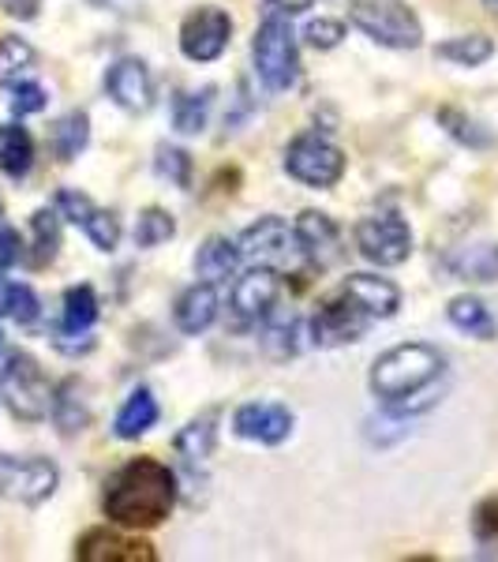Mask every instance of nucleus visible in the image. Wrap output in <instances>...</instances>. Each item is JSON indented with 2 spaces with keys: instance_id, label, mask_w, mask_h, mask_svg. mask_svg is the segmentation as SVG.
Segmentation results:
<instances>
[{
  "instance_id": "nucleus-1",
  "label": "nucleus",
  "mask_w": 498,
  "mask_h": 562,
  "mask_svg": "<svg viewBox=\"0 0 498 562\" xmlns=\"http://www.w3.org/2000/svg\"><path fill=\"white\" fill-rule=\"evenodd\" d=\"M442 375H446V357L434 346H428V341H409V346L386 349L371 364L367 386L391 416H412L439 402L434 383Z\"/></svg>"
},
{
  "instance_id": "nucleus-2",
  "label": "nucleus",
  "mask_w": 498,
  "mask_h": 562,
  "mask_svg": "<svg viewBox=\"0 0 498 562\" xmlns=\"http://www.w3.org/2000/svg\"><path fill=\"white\" fill-rule=\"evenodd\" d=\"M177 506V476L154 458H132L105 480L102 510L121 529H158Z\"/></svg>"
},
{
  "instance_id": "nucleus-3",
  "label": "nucleus",
  "mask_w": 498,
  "mask_h": 562,
  "mask_svg": "<svg viewBox=\"0 0 498 562\" xmlns=\"http://www.w3.org/2000/svg\"><path fill=\"white\" fill-rule=\"evenodd\" d=\"M251 60H256L262 87L274 94H285L301 83V49H296V34L282 12H270L259 23L256 38H251Z\"/></svg>"
},
{
  "instance_id": "nucleus-4",
  "label": "nucleus",
  "mask_w": 498,
  "mask_h": 562,
  "mask_svg": "<svg viewBox=\"0 0 498 562\" xmlns=\"http://www.w3.org/2000/svg\"><path fill=\"white\" fill-rule=\"evenodd\" d=\"M349 20L386 49H420L423 45V23L409 8V0H349Z\"/></svg>"
},
{
  "instance_id": "nucleus-5",
  "label": "nucleus",
  "mask_w": 498,
  "mask_h": 562,
  "mask_svg": "<svg viewBox=\"0 0 498 562\" xmlns=\"http://www.w3.org/2000/svg\"><path fill=\"white\" fill-rule=\"evenodd\" d=\"M0 397L15 420L38 424L53 413V386L38 368V360L26 352H12L0 368Z\"/></svg>"
},
{
  "instance_id": "nucleus-6",
  "label": "nucleus",
  "mask_w": 498,
  "mask_h": 562,
  "mask_svg": "<svg viewBox=\"0 0 498 562\" xmlns=\"http://www.w3.org/2000/svg\"><path fill=\"white\" fill-rule=\"evenodd\" d=\"M285 173L304 188H333L346 177V150L319 132H301L285 147Z\"/></svg>"
},
{
  "instance_id": "nucleus-7",
  "label": "nucleus",
  "mask_w": 498,
  "mask_h": 562,
  "mask_svg": "<svg viewBox=\"0 0 498 562\" xmlns=\"http://www.w3.org/2000/svg\"><path fill=\"white\" fill-rule=\"evenodd\" d=\"M356 251L375 267H401L412 256V229L401 214H371L356 225Z\"/></svg>"
},
{
  "instance_id": "nucleus-8",
  "label": "nucleus",
  "mask_w": 498,
  "mask_h": 562,
  "mask_svg": "<svg viewBox=\"0 0 498 562\" xmlns=\"http://www.w3.org/2000/svg\"><path fill=\"white\" fill-rule=\"evenodd\" d=\"M60 484V473L49 458H12L0 454V495L23 506L45 503Z\"/></svg>"
},
{
  "instance_id": "nucleus-9",
  "label": "nucleus",
  "mask_w": 498,
  "mask_h": 562,
  "mask_svg": "<svg viewBox=\"0 0 498 562\" xmlns=\"http://www.w3.org/2000/svg\"><path fill=\"white\" fill-rule=\"evenodd\" d=\"M233 38V20L225 8L203 4L180 23V53L195 65H211V60L222 57L229 49Z\"/></svg>"
},
{
  "instance_id": "nucleus-10",
  "label": "nucleus",
  "mask_w": 498,
  "mask_h": 562,
  "mask_svg": "<svg viewBox=\"0 0 498 562\" xmlns=\"http://www.w3.org/2000/svg\"><path fill=\"white\" fill-rule=\"evenodd\" d=\"M375 323L371 315L360 307L352 296L341 289V293H333L330 301H322V307L315 312L312 319V341L322 349L330 346H346V341H360L367 334V326Z\"/></svg>"
},
{
  "instance_id": "nucleus-11",
  "label": "nucleus",
  "mask_w": 498,
  "mask_h": 562,
  "mask_svg": "<svg viewBox=\"0 0 498 562\" xmlns=\"http://www.w3.org/2000/svg\"><path fill=\"white\" fill-rule=\"evenodd\" d=\"M237 248H240V259L262 262V267H288L296 251H301V244H296V233L288 229L282 217L267 214V217H259L256 225L244 229Z\"/></svg>"
},
{
  "instance_id": "nucleus-12",
  "label": "nucleus",
  "mask_w": 498,
  "mask_h": 562,
  "mask_svg": "<svg viewBox=\"0 0 498 562\" xmlns=\"http://www.w3.org/2000/svg\"><path fill=\"white\" fill-rule=\"evenodd\" d=\"M278 296H282V274H278V267H262L259 262L233 285V315L240 323L270 319V312L278 307Z\"/></svg>"
},
{
  "instance_id": "nucleus-13",
  "label": "nucleus",
  "mask_w": 498,
  "mask_h": 562,
  "mask_svg": "<svg viewBox=\"0 0 498 562\" xmlns=\"http://www.w3.org/2000/svg\"><path fill=\"white\" fill-rule=\"evenodd\" d=\"M57 211L60 217H68L71 225H79L98 251H113L116 244H121V222L109 211H102V206H94V199L76 192V188H65V192L57 195Z\"/></svg>"
},
{
  "instance_id": "nucleus-14",
  "label": "nucleus",
  "mask_w": 498,
  "mask_h": 562,
  "mask_svg": "<svg viewBox=\"0 0 498 562\" xmlns=\"http://www.w3.org/2000/svg\"><path fill=\"white\" fill-rule=\"evenodd\" d=\"M293 409L278 402H248L233 413V431L248 442H262V447H278L293 435Z\"/></svg>"
},
{
  "instance_id": "nucleus-15",
  "label": "nucleus",
  "mask_w": 498,
  "mask_h": 562,
  "mask_svg": "<svg viewBox=\"0 0 498 562\" xmlns=\"http://www.w3.org/2000/svg\"><path fill=\"white\" fill-rule=\"evenodd\" d=\"M76 559L79 562H154L158 551H154V543L128 537V532L90 529L76 540Z\"/></svg>"
},
{
  "instance_id": "nucleus-16",
  "label": "nucleus",
  "mask_w": 498,
  "mask_h": 562,
  "mask_svg": "<svg viewBox=\"0 0 498 562\" xmlns=\"http://www.w3.org/2000/svg\"><path fill=\"white\" fill-rule=\"evenodd\" d=\"M293 233H296L301 251L312 259V267L326 270V267H333V262L346 256V248H341V229H338V222H333L330 214L304 211L301 217H296Z\"/></svg>"
},
{
  "instance_id": "nucleus-17",
  "label": "nucleus",
  "mask_w": 498,
  "mask_h": 562,
  "mask_svg": "<svg viewBox=\"0 0 498 562\" xmlns=\"http://www.w3.org/2000/svg\"><path fill=\"white\" fill-rule=\"evenodd\" d=\"M105 90L124 113H147L154 102V79L139 57H121L105 71Z\"/></svg>"
},
{
  "instance_id": "nucleus-18",
  "label": "nucleus",
  "mask_w": 498,
  "mask_h": 562,
  "mask_svg": "<svg viewBox=\"0 0 498 562\" xmlns=\"http://www.w3.org/2000/svg\"><path fill=\"white\" fill-rule=\"evenodd\" d=\"M346 293L356 301L371 319H391L401 307V289L394 285L391 278H378V274H349L346 278Z\"/></svg>"
},
{
  "instance_id": "nucleus-19",
  "label": "nucleus",
  "mask_w": 498,
  "mask_h": 562,
  "mask_svg": "<svg viewBox=\"0 0 498 562\" xmlns=\"http://www.w3.org/2000/svg\"><path fill=\"white\" fill-rule=\"evenodd\" d=\"M217 307H222V301H217L214 281H203V285L184 289V293H180V301H177V307H173L177 330L188 334V338L211 330L214 319H217Z\"/></svg>"
},
{
  "instance_id": "nucleus-20",
  "label": "nucleus",
  "mask_w": 498,
  "mask_h": 562,
  "mask_svg": "<svg viewBox=\"0 0 498 562\" xmlns=\"http://www.w3.org/2000/svg\"><path fill=\"white\" fill-rule=\"evenodd\" d=\"M158 416H161L158 397H154L147 386H139V390H132L128 402H124L121 413H116L113 435L124 442H132V439H139V435H147L154 424H158Z\"/></svg>"
},
{
  "instance_id": "nucleus-21",
  "label": "nucleus",
  "mask_w": 498,
  "mask_h": 562,
  "mask_svg": "<svg viewBox=\"0 0 498 562\" xmlns=\"http://www.w3.org/2000/svg\"><path fill=\"white\" fill-rule=\"evenodd\" d=\"M237 262H240V248H237V240H229V237H211L203 244V248L195 251V274L203 278V281H225L237 270Z\"/></svg>"
},
{
  "instance_id": "nucleus-22",
  "label": "nucleus",
  "mask_w": 498,
  "mask_h": 562,
  "mask_svg": "<svg viewBox=\"0 0 498 562\" xmlns=\"http://www.w3.org/2000/svg\"><path fill=\"white\" fill-rule=\"evenodd\" d=\"M87 143H90V116L79 113V109L68 116H60L49 132V147L57 154V161H76L79 154L87 150Z\"/></svg>"
},
{
  "instance_id": "nucleus-23",
  "label": "nucleus",
  "mask_w": 498,
  "mask_h": 562,
  "mask_svg": "<svg viewBox=\"0 0 498 562\" xmlns=\"http://www.w3.org/2000/svg\"><path fill=\"white\" fill-rule=\"evenodd\" d=\"M31 166H34L31 132H26L23 124H8L4 139H0V169H4V177L23 180L26 173H31Z\"/></svg>"
},
{
  "instance_id": "nucleus-24",
  "label": "nucleus",
  "mask_w": 498,
  "mask_h": 562,
  "mask_svg": "<svg viewBox=\"0 0 498 562\" xmlns=\"http://www.w3.org/2000/svg\"><path fill=\"white\" fill-rule=\"evenodd\" d=\"M94 323H98L94 289H90V285H71L65 293V323H60V330H65L68 338H87Z\"/></svg>"
},
{
  "instance_id": "nucleus-25",
  "label": "nucleus",
  "mask_w": 498,
  "mask_h": 562,
  "mask_svg": "<svg viewBox=\"0 0 498 562\" xmlns=\"http://www.w3.org/2000/svg\"><path fill=\"white\" fill-rule=\"evenodd\" d=\"M434 57L450 60V65H457V68H479L495 57V42L487 38V34H461V38L442 42L439 49H434Z\"/></svg>"
},
{
  "instance_id": "nucleus-26",
  "label": "nucleus",
  "mask_w": 498,
  "mask_h": 562,
  "mask_svg": "<svg viewBox=\"0 0 498 562\" xmlns=\"http://www.w3.org/2000/svg\"><path fill=\"white\" fill-rule=\"evenodd\" d=\"M450 323L457 326V330H465L468 338H479V341H491L495 338V319L491 312L484 307V301H476V296H454L446 307Z\"/></svg>"
},
{
  "instance_id": "nucleus-27",
  "label": "nucleus",
  "mask_w": 498,
  "mask_h": 562,
  "mask_svg": "<svg viewBox=\"0 0 498 562\" xmlns=\"http://www.w3.org/2000/svg\"><path fill=\"white\" fill-rule=\"evenodd\" d=\"M214 87H203L199 94H177L173 102V128L180 135H199L206 128V116H211Z\"/></svg>"
},
{
  "instance_id": "nucleus-28",
  "label": "nucleus",
  "mask_w": 498,
  "mask_h": 562,
  "mask_svg": "<svg viewBox=\"0 0 498 562\" xmlns=\"http://www.w3.org/2000/svg\"><path fill=\"white\" fill-rule=\"evenodd\" d=\"M0 315L12 323H34L42 315V304L34 296L31 285H20V281H8L0 278Z\"/></svg>"
},
{
  "instance_id": "nucleus-29",
  "label": "nucleus",
  "mask_w": 498,
  "mask_h": 562,
  "mask_svg": "<svg viewBox=\"0 0 498 562\" xmlns=\"http://www.w3.org/2000/svg\"><path fill=\"white\" fill-rule=\"evenodd\" d=\"M214 439H217V413H203L177 435V450L188 461H206L214 450Z\"/></svg>"
},
{
  "instance_id": "nucleus-30",
  "label": "nucleus",
  "mask_w": 498,
  "mask_h": 562,
  "mask_svg": "<svg viewBox=\"0 0 498 562\" xmlns=\"http://www.w3.org/2000/svg\"><path fill=\"white\" fill-rule=\"evenodd\" d=\"M31 229H34V267H49L60 251V214L57 211H38L31 217Z\"/></svg>"
},
{
  "instance_id": "nucleus-31",
  "label": "nucleus",
  "mask_w": 498,
  "mask_h": 562,
  "mask_svg": "<svg viewBox=\"0 0 498 562\" xmlns=\"http://www.w3.org/2000/svg\"><path fill=\"white\" fill-rule=\"evenodd\" d=\"M177 237V222L169 211L161 206H147L135 222V248H158V244L173 240Z\"/></svg>"
},
{
  "instance_id": "nucleus-32",
  "label": "nucleus",
  "mask_w": 498,
  "mask_h": 562,
  "mask_svg": "<svg viewBox=\"0 0 498 562\" xmlns=\"http://www.w3.org/2000/svg\"><path fill=\"white\" fill-rule=\"evenodd\" d=\"M26 68H34L31 42H23V38H15V34H8V38L0 42V87L20 83V76H26Z\"/></svg>"
},
{
  "instance_id": "nucleus-33",
  "label": "nucleus",
  "mask_w": 498,
  "mask_h": 562,
  "mask_svg": "<svg viewBox=\"0 0 498 562\" xmlns=\"http://www.w3.org/2000/svg\"><path fill=\"white\" fill-rule=\"evenodd\" d=\"M53 416H57V424L65 435H76L87 428L90 416L83 409V402L76 397V379H68L60 390H53Z\"/></svg>"
},
{
  "instance_id": "nucleus-34",
  "label": "nucleus",
  "mask_w": 498,
  "mask_h": 562,
  "mask_svg": "<svg viewBox=\"0 0 498 562\" xmlns=\"http://www.w3.org/2000/svg\"><path fill=\"white\" fill-rule=\"evenodd\" d=\"M154 169H158V177H166L169 184L192 188V154H188V150L161 143V147H158V158H154Z\"/></svg>"
},
{
  "instance_id": "nucleus-35",
  "label": "nucleus",
  "mask_w": 498,
  "mask_h": 562,
  "mask_svg": "<svg viewBox=\"0 0 498 562\" xmlns=\"http://www.w3.org/2000/svg\"><path fill=\"white\" fill-rule=\"evenodd\" d=\"M439 124L454 135L457 143H465V147H487V132L479 128L473 116L461 113V109H439Z\"/></svg>"
},
{
  "instance_id": "nucleus-36",
  "label": "nucleus",
  "mask_w": 498,
  "mask_h": 562,
  "mask_svg": "<svg viewBox=\"0 0 498 562\" xmlns=\"http://www.w3.org/2000/svg\"><path fill=\"white\" fill-rule=\"evenodd\" d=\"M461 278L473 281H491L498 274V248H468L465 256L454 262Z\"/></svg>"
},
{
  "instance_id": "nucleus-37",
  "label": "nucleus",
  "mask_w": 498,
  "mask_h": 562,
  "mask_svg": "<svg viewBox=\"0 0 498 562\" xmlns=\"http://www.w3.org/2000/svg\"><path fill=\"white\" fill-rule=\"evenodd\" d=\"M304 38L312 49H338L341 38H346V23L338 20H312L304 26Z\"/></svg>"
},
{
  "instance_id": "nucleus-38",
  "label": "nucleus",
  "mask_w": 498,
  "mask_h": 562,
  "mask_svg": "<svg viewBox=\"0 0 498 562\" xmlns=\"http://www.w3.org/2000/svg\"><path fill=\"white\" fill-rule=\"evenodd\" d=\"M45 109V90L31 79H20L12 83V113L15 116H31V113H42Z\"/></svg>"
},
{
  "instance_id": "nucleus-39",
  "label": "nucleus",
  "mask_w": 498,
  "mask_h": 562,
  "mask_svg": "<svg viewBox=\"0 0 498 562\" xmlns=\"http://www.w3.org/2000/svg\"><path fill=\"white\" fill-rule=\"evenodd\" d=\"M296 319H288V323H274V326H267V334H262V346H267L274 357H293L296 352Z\"/></svg>"
},
{
  "instance_id": "nucleus-40",
  "label": "nucleus",
  "mask_w": 498,
  "mask_h": 562,
  "mask_svg": "<svg viewBox=\"0 0 498 562\" xmlns=\"http://www.w3.org/2000/svg\"><path fill=\"white\" fill-rule=\"evenodd\" d=\"M473 532L479 540H495L498 537V495L484 498L473 514Z\"/></svg>"
},
{
  "instance_id": "nucleus-41",
  "label": "nucleus",
  "mask_w": 498,
  "mask_h": 562,
  "mask_svg": "<svg viewBox=\"0 0 498 562\" xmlns=\"http://www.w3.org/2000/svg\"><path fill=\"white\" fill-rule=\"evenodd\" d=\"M23 256V240L15 229H0V274H4L8 267H15Z\"/></svg>"
},
{
  "instance_id": "nucleus-42",
  "label": "nucleus",
  "mask_w": 498,
  "mask_h": 562,
  "mask_svg": "<svg viewBox=\"0 0 498 562\" xmlns=\"http://www.w3.org/2000/svg\"><path fill=\"white\" fill-rule=\"evenodd\" d=\"M0 8H4L12 20H38L42 12V0H0Z\"/></svg>"
},
{
  "instance_id": "nucleus-43",
  "label": "nucleus",
  "mask_w": 498,
  "mask_h": 562,
  "mask_svg": "<svg viewBox=\"0 0 498 562\" xmlns=\"http://www.w3.org/2000/svg\"><path fill=\"white\" fill-rule=\"evenodd\" d=\"M274 12H282V15H296V12H307V8L315 4V0H267Z\"/></svg>"
},
{
  "instance_id": "nucleus-44",
  "label": "nucleus",
  "mask_w": 498,
  "mask_h": 562,
  "mask_svg": "<svg viewBox=\"0 0 498 562\" xmlns=\"http://www.w3.org/2000/svg\"><path fill=\"white\" fill-rule=\"evenodd\" d=\"M484 4L491 8V12H498V0H484Z\"/></svg>"
},
{
  "instance_id": "nucleus-45",
  "label": "nucleus",
  "mask_w": 498,
  "mask_h": 562,
  "mask_svg": "<svg viewBox=\"0 0 498 562\" xmlns=\"http://www.w3.org/2000/svg\"><path fill=\"white\" fill-rule=\"evenodd\" d=\"M90 4H98V8H105V4H109V0H90Z\"/></svg>"
},
{
  "instance_id": "nucleus-46",
  "label": "nucleus",
  "mask_w": 498,
  "mask_h": 562,
  "mask_svg": "<svg viewBox=\"0 0 498 562\" xmlns=\"http://www.w3.org/2000/svg\"><path fill=\"white\" fill-rule=\"evenodd\" d=\"M0 349H4V334H0Z\"/></svg>"
}]
</instances>
